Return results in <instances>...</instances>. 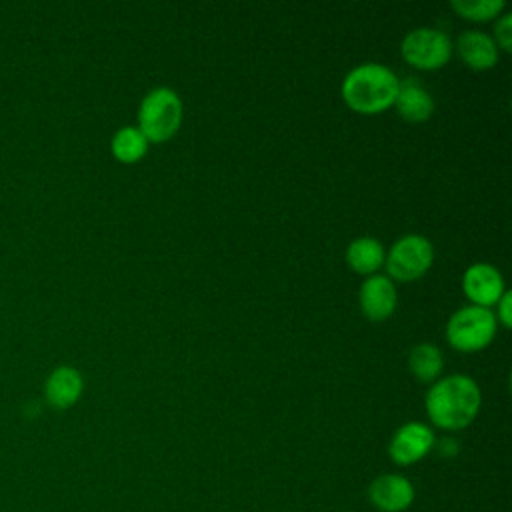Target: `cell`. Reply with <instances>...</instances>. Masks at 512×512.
<instances>
[{
    "instance_id": "1",
    "label": "cell",
    "mask_w": 512,
    "mask_h": 512,
    "mask_svg": "<svg viewBox=\"0 0 512 512\" xmlns=\"http://www.w3.org/2000/svg\"><path fill=\"white\" fill-rule=\"evenodd\" d=\"M482 404L478 384L466 374H450L436 380L426 392V414L438 428L460 430L468 426Z\"/></svg>"
},
{
    "instance_id": "2",
    "label": "cell",
    "mask_w": 512,
    "mask_h": 512,
    "mask_svg": "<svg viewBox=\"0 0 512 512\" xmlns=\"http://www.w3.org/2000/svg\"><path fill=\"white\" fill-rule=\"evenodd\" d=\"M400 80L380 62H362L342 80L344 102L360 114H378L394 106Z\"/></svg>"
},
{
    "instance_id": "3",
    "label": "cell",
    "mask_w": 512,
    "mask_h": 512,
    "mask_svg": "<svg viewBox=\"0 0 512 512\" xmlns=\"http://www.w3.org/2000/svg\"><path fill=\"white\" fill-rule=\"evenodd\" d=\"M182 122V100L168 86L152 88L138 106V130L148 142L170 140Z\"/></svg>"
},
{
    "instance_id": "4",
    "label": "cell",
    "mask_w": 512,
    "mask_h": 512,
    "mask_svg": "<svg viewBox=\"0 0 512 512\" xmlns=\"http://www.w3.org/2000/svg\"><path fill=\"white\" fill-rule=\"evenodd\" d=\"M496 316L484 306H462L446 324V340L460 352H476L486 348L496 336Z\"/></svg>"
},
{
    "instance_id": "5",
    "label": "cell",
    "mask_w": 512,
    "mask_h": 512,
    "mask_svg": "<svg viewBox=\"0 0 512 512\" xmlns=\"http://www.w3.org/2000/svg\"><path fill=\"white\" fill-rule=\"evenodd\" d=\"M452 40L446 32L432 26H420L410 30L400 44L404 60L420 70H436L444 66L452 56Z\"/></svg>"
},
{
    "instance_id": "6",
    "label": "cell",
    "mask_w": 512,
    "mask_h": 512,
    "mask_svg": "<svg viewBox=\"0 0 512 512\" xmlns=\"http://www.w3.org/2000/svg\"><path fill=\"white\" fill-rule=\"evenodd\" d=\"M384 262L392 278L402 282L416 280L428 272L434 262L432 242L422 234H406L392 244Z\"/></svg>"
},
{
    "instance_id": "7",
    "label": "cell",
    "mask_w": 512,
    "mask_h": 512,
    "mask_svg": "<svg viewBox=\"0 0 512 512\" xmlns=\"http://www.w3.org/2000/svg\"><path fill=\"white\" fill-rule=\"evenodd\" d=\"M434 448V432L422 422L402 424L390 438V458L400 466H410L422 460Z\"/></svg>"
},
{
    "instance_id": "8",
    "label": "cell",
    "mask_w": 512,
    "mask_h": 512,
    "mask_svg": "<svg viewBox=\"0 0 512 512\" xmlns=\"http://www.w3.org/2000/svg\"><path fill=\"white\" fill-rule=\"evenodd\" d=\"M462 290L472 304L490 308L504 294V278L500 270L488 262H476L462 276Z\"/></svg>"
},
{
    "instance_id": "9",
    "label": "cell",
    "mask_w": 512,
    "mask_h": 512,
    "mask_svg": "<svg viewBox=\"0 0 512 512\" xmlns=\"http://www.w3.org/2000/svg\"><path fill=\"white\" fill-rule=\"evenodd\" d=\"M398 304V292L392 280L384 274H370L360 286L362 314L372 322H382L392 316Z\"/></svg>"
},
{
    "instance_id": "10",
    "label": "cell",
    "mask_w": 512,
    "mask_h": 512,
    "mask_svg": "<svg viewBox=\"0 0 512 512\" xmlns=\"http://www.w3.org/2000/svg\"><path fill=\"white\" fill-rule=\"evenodd\" d=\"M368 496L380 512H402L414 502V486L406 476L382 474L370 484Z\"/></svg>"
},
{
    "instance_id": "11",
    "label": "cell",
    "mask_w": 512,
    "mask_h": 512,
    "mask_svg": "<svg viewBox=\"0 0 512 512\" xmlns=\"http://www.w3.org/2000/svg\"><path fill=\"white\" fill-rule=\"evenodd\" d=\"M456 52L474 70H488L498 62L494 38L480 30H464L456 40Z\"/></svg>"
},
{
    "instance_id": "12",
    "label": "cell",
    "mask_w": 512,
    "mask_h": 512,
    "mask_svg": "<svg viewBox=\"0 0 512 512\" xmlns=\"http://www.w3.org/2000/svg\"><path fill=\"white\" fill-rule=\"evenodd\" d=\"M394 106L404 120L424 122L434 112V98L420 82H416L414 78H406L400 80Z\"/></svg>"
},
{
    "instance_id": "13",
    "label": "cell",
    "mask_w": 512,
    "mask_h": 512,
    "mask_svg": "<svg viewBox=\"0 0 512 512\" xmlns=\"http://www.w3.org/2000/svg\"><path fill=\"white\" fill-rule=\"evenodd\" d=\"M82 374L72 366H58L50 372L44 392L46 400L56 408H70L82 394Z\"/></svg>"
},
{
    "instance_id": "14",
    "label": "cell",
    "mask_w": 512,
    "mask_h": 512,
    "mask_svg": "<svg viewBox=\"0 0 512 512\" xmlns=\"http://www.w3.org/2000/svg\"><path fill=\"white\" fill-rule=\"evenodd\" d=\"M384 246L372 236H358L346 248L348 266L364 276L374 274L384 264Z\"/></svg>"
},
{
    "instance_id": "15",
    "label": "cell",
    "mask_w": 512,
    "mask_h": 512,
    "mask_svg": "<svg viewBox=\"0 0 512 512\" xmlns=\"http://www.w3.org/2000/svg\"><path fill=\"white\" fill-rule=\"evenodd\" d=\"M408 366L412 370V374L422 380V382H432L438 378V374L442 372V366H444V358H442V352L438 346L430 344V342H422V344H416L412 350H410V356H408Z\"/></svg>"
},
{
    "instance_id": "16",
    "label": "cell",
    "mask_w": 512,
    "mask_h": 512,
    "mask_svg": "<svg viewBox=\"0 0 512 512\" xmlns=\"http://www.w3.org/2000/svg\"><path fill=\"white\" fill-rule=\"evenodd\" d=\"M148 152V140L138 126H122L112 136V154L120 162H138Z\"/></svg>"
},
{
    "instance_id": "17",
    "label": "cell",
    "mask_w": 512,
    "mask_h": 512,
    "mask_svg": "<svg viewBox=\"0 0 512 512\" xmlns=\"http://www.w3.org/2000/svg\"><path fill=\"white\" fill-rule=\"evenodd\" d=\"M450 4L462 18L468 20H490L506 6L504 0H452Z\"/></svg>"
},
{
    "instance_id": "18",
    "label": "cell",
    "mask_w": 512,
    "mask_h": 512,
    "mask_svg": "<svg viewBox=\"0 0 512 512\" xmlns=\"http://www.w3.org/2000/svg\"><path fill=\"white\" fill-rule=\"evenodd\" d=\"M494 42L504 52H510L512 48V14H502L494 24Z\"/></svg>"
},
{
    "instance_id": "19",
    "label": "cell",
    "mask_w": 512,
    "mask_h": 512,
    "mask_svg": "<svg viewBox=\"0 0 512 512\" xmlns=\"http://www.w3.org/2000/svg\"><path fill=\"white\" fill-rule=\"evenodd\" d=\"M512 302V294L508 292V290H504V294L500 296V300L496 302V306H498V310H496V320H500L506 328H510L512 326V316H510V304Z\"/></svg>"
}]
</instances>
